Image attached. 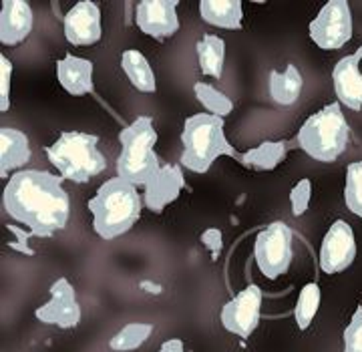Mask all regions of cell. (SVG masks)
<instances>
[{"label":"cell","instance_id":"cell-4","mask_svg":"<svg viewBox=\"0 0 362 352\" xmlns=\"http://www.w3.org/2000/svg\"><path fill=\"white\" fill-rule=\"evenodd\" d=\"M99 137L65 131L61 137L45 149L52 165L59 170L63 180L73 183H87L107 168V159L99 151Z\"/></svg>","mask_w":362,"mask_h":352},{"label":"cell","instance_id":"cell-20","mask_svg":"<svg viewBox=\"0 0 362 352\" xmlns=\"http://www.w3.org/2000/svg\"><path fill=\"white\" fill-rule=\"evenodd\" d=\"M292 147L294 145L290 143V141H264L258 147L242 153L240 156V163H244L246 168L259 171L276 170L284 161L286 156L290 153Z\"/></svg>","mask_w":362,"mask_h":352},{"label":"cell","instance_id":"cell-25","mask_svg":"<svg viewBox=\"0 0 362 352\" xmlns=\"http://www.w3.org/2000/svg\"><path fill=\"white\" fill-rule=\"evenodd\" d=\"M320 300H322V292H320L318 284L310 282L300 290L296 308H294V320H296V327L300 330L310 328L312 320L320 308Z\"/></svg>","mask_w":362,"mask_h":352},{"label":"cell","instance_id":"cell-3","mask_svg":"<svg viewBox=\"0 0 362 352\" xmlns=\"http://www.w3.org/2000/svg\"><path fill=\"white\" fill-rule=\"evenodd\" d=\"M181 165L194 173H206L218 157H233L240 161V156L223 133V119L211 113H197L185 119L181 131Z\"/></svg>","mask_w":362,"mask_h":352},{"label":"cell","instance_id":"cell-29","mask_svg":"<svg viewBox=\"0 0 362 352\" xmlns=\"http://www.w3.org/2000/svg\"><path fill=\"white\" fill-rule=\"evenodd\" d=\"M312 199V182L310 180H300L294 185V189L290 192V204H292V213L300 218L308 206H310Z\"/></svg>","mask_w":362,"mask_h":352},{"label":"cell","instance_id":"cell-13","mask_svg":"<svg viewBox=\"0 0 362 352\" xmlns=\"http://www.w3.org/2000/svg\"><path fill=\"white\" fill-rule=\"evenodd\" d=\"M65 39L77 47H89L101 40V11L97 2H77L63 18Z\"/></svg>","mask_w":362,"mask_h":352},{"label":"cell","instance_id":"cell-30","mask_svg":"<svg viewBox=\"0 0 362 352\" xmlns=\"http://www.w3.org/2000/svg\"><path fill=\"white\" fill-rule=\"evenodd\" d=\"M0 66H2V103H0V109H2V113H6L8 111V107H11V78H13V63L2 54L0 57Z\"/></svg>","mask_w":362,"mask_h":352},{"label":"cell","instance_id":"cell-15","mask_svg":"<svg viewBox=\"0 0 362 352\" xmlns=\"http://www.w3.org/2000/svg\"><path fill=\"white\" fill-rule=\"evenodd\" d=\"M358 54L342 57L332 71V83L338 101L352 111H362V73L358 69Z\"/></svg>","mask_w":362,"mask_h":352},{"label":"cell","instance_id":"cell-7","mask_svg":"<svg viewBox=\"0 0 362 352\" xmlns=\"http://www.w3.org/2000/svg\"><path fill=\"white\" fill-rule=\"evenodd\" d=\"M292 240H294L292 230L282 222L270 223L256 235L254 258H256L259 272L266 278L276 280L290 270L292 258H294Z\"/></svg>","mask_w":362,"mask_h":352},{"label":"cell","instance_id":"cell-18","mask_svg":"<svg viewBox=\"0 0 362 352\" xmlns=\"http://www.w3.org/2000/svg\"><path fill=\"white\" fill-rule=\"evenodd\" d=\"M30 159L28 137L14 127L0 129V175L6 177L11 171L18 170Z\"/></svg>","mask_w":362,"mask_h":352},{"label":"cell","instance_id":"cell-16","mask_svg":"<svg viewBox=\"0 0 362 352\" xmlns=\"http://www.w3.org/2000/svg\"><path fill=\"white\" fill-rule=\"evenodd\" d=\"M33 8L25 0H4L0 13V42L2 45H21L33 30Z\"/></svg>","mask_w":362,"mask_h":352},{"label":"cell","instance_id":"cell-10","mask_svg":"<svg viewBox=\"0 0 362 352\" xmlns=\"http://www.w3.org/2000/svg\"><path fill=\"white\" fill-rule=\"evenodd\" d=\"M356 260L354 230L344 220H337L328 228L320 246V270L326 274H340Z\"/></svg>","mask_w":362,"mask_h":352},{"label":"cell","instance_id":"cell-11","mask_svg":"<svg viewBox=\"0 0 362 352\" xmlns=\"http://www.w3.org/2000/svg\"><path fill=\"white\" fill-rule=\"evenodd\" d=\"M37 320L59 328H73L81 322V306L77 292L66 278L54 280L51 286V300L37 308Z\"/></svg>","mask_w":362,"mask_h":352},{"label":"cell","instance_id":"cell-21","mask_svg":"<svg viewBox=\"0 0 362 352\" xmlns=\"http://www.w3.org/2000/svg\"><path fill=\"white\" fill-rule=\"evenodd\" d=\"M121 69L131 81V85L141 93H156L157 78L145 54L135 49H129L121 54Z\"/></svg>","mask_w":362,"mask_h":352},{"label":"cell","instance_id":"cell-14","mask_svg":"<svg viewBox=\"0 0 362 352\" xmlns=\"http://www.w3.org/2000/svg\"><path fill=\"white\" fill-rule=\"evenodd\" d=\"M143 187L145 208L151 209L153 213H161L169 204H173L180 197L181 189L185 187V177L180 165H161Z\"/></svg>","mask_w":362,"mask_h":352},{"label":"cell","instance_id":"cell-23","mask_svg":"<svg viewBox=\"0 0 362 352\" xmlns=\"http://www.w3.org/2000/svg\"><path fill=\"white\" fill-rule=\"evenodd\" d=\"M199 69L207 77L220 78L226 61V42L218 35H204L197 42Z\"/></svg>","mask_w":362,"mask_h":352},{"label":"cell","instance_id":"cell-9","mask_svg":"<svg viewBox=\"0 0 362 352\" xmlns=\"http://www.w3.org/2000/svg\"><path fill=\"white\" fill-rule=\"evenodd\" d=\"M262 318V290L256 284L246 286L232 300L226 302L220 312L221 327L240 339L254 334Z\"/></svg>","mask_w":362,"mask_h":352},{"label":"cell","instance_id":"cell-6","mask_svg":"<svg viewBox=\"0 0 362 352\" xmlns=\"http://www.w3.org/2000/svg\"><path fill=\"white\" fill-rule=\"evenodd\" d=\"M349 139L350 127L340 103H330L304 121L298 131L296 143L312 159L330 163L344 153Z\"/></svg>","mask_w":362,"mask_h":352},{"label":"cell","instance_id":"cell-5","mask_svg":"<svg viewBox=\"0 0 362 352\" xmlns=\"http://www.w3.org/2000/svg\"><path fill=\"white\" fill-rule=\"evenodd\" d=\"M121 153L117 159V175L133 185H145L151 180L159 165L156 153L157 131L153 119L143 115L119 133Z\"/></svg>","mask_w":362,"mask_h":352},{"label":"cell","instance_id":"cell-24","mask_svg":"<svg viewBox=\"0 0 362 352\" xmlns=\"http://www.w3.org/2000/svg\"><path fill=\"white\" fill-rule=\"evenodd\" d=\"M153 334V324L149 322H131L123 327L115 336L111 339L109 346L115 352H131L137 351L141 344H145L149 336Z\"/></svg>","mask_w":362,"mask_h":352},{"label":"cell","instance_id":"cell-8","mask_svg":"<svg viewBox=\"0 0 362 352\" xmlns=\"http://www.w3.org/2000/svg\"><path fill=\"white\" fill-rule=\"evenodd\" d=\"M310 39L322 51H338L352 39V13L346 0L326 2L310 23Z\"/></svg>","mask_w":362,"mask_h":352},{"label":"cell","instance_id":"cell-27","mask_svg":"<svg viewBox=\"0 0 362 352\" xmlns=\"http://www.w3.org/2000/svg\"><path fill=\"white\" fill-rule=\"evenodd\" d=\"M344 201L354 216L362 218V161H354L346 168Z\"/></svg>","mask_w":362,"mask_h":352},{"label":"cell","instance_id":"cell-1","mask_svg":"<svg viewBox=\"0 0 362 352\" xmlns=\"http://www.w3.org/2000/svg\"><path fill=\"white\" fill-rule=\"evenodd\" d=\"M2 204L6 213L18 223H25L28 234L51 237L65 230L71 216L69 194L63 177L49 171L25 170L13 173L4 187Z\"/></svg>","mask_w":362,"mask_h":352},{"label":"cell","instance_id":"cell-19","mask_svg":"<svg viewBox=\"0 0 362 352\" xmlns=\"http://www.w3.org/2000/svg\"><path fill=\"white\" fill-rule=\"evenodd\" d=\"M199 14L207 25L228 30H240L244 18L240 0H202Z\"/></svg>","mask_w":362,"mask_h":352},{"label":"cell","instance_id":"cell-22","mask_svg":"<svg viewBox=\"0 0 362 352\" xmlns=\"http://www.w3.org/2000/svg\"><path fill=\"white\" fill-rule=\"evenodd\" d=\"M304 78L296 65H288L284 73H270V95L278 105H294L302 93Z\"/></svg>","mask_w":362,"mask_h":352},{"label":"cell","instance_id":"cell-2","mask_svg":"<svg viewBox=\"0 0 362 352\" xmlns=\"http://www.w3.org/2000/svg\"><path fill=\"white\" fill-rule=\"evenodd\" d=\"M89 211L93 228L103 240H115L127 234L141 216V196L137 185L123 177H111L90 197Z\"/></svg>","mask_w":362,"mask_h":352},{"label":"cell","instance_id":"cell-12","mask_svg":"<svg viewBox=\"0 0 362 352\" xmlns=\"http://www.w3.org/2000/svg\"><path fill=\"white\" fill-rule=\"evenodd\" d=\"M177 0H141L135 6V23L147 37L168 39L180 30Z\"/></svg>","mask_w":362,"mask_h":352},{"label":"cell","instance_id":"cell-32","mask_svg":"<svg viewBox=\"0 0 362 352\" xmlns=\"http://www.w3.org/2000/svg\"><path fill=\"white\" fill-rule=\"evenodd\" d=\"M159 352H185V348H183V342L180 339H171L161 344Z\"/></svg>","mask_w":362,"mask_h":352},{"label":"cell","instance_id":"cell-31","mask_svg":"<svg viewBox=\"0 0 362 352\" xmlns=\"http://www.w3.org/2000/svg\"><path fill=\"white\" fill-rule=\"evenodd\" d=\"M202 244H204L206 248H209L211 258L218 260L221 254V248H223V234H221V230H218V228H209V230H206V232L202 234Z\"/></svg>","mask_w":362,"mask_h":352},{"label":"cell","instance_id":"cell-33","mask_svg":"<svg viewBox=\"0 0 362 352\" xmlns=\"http://www.w3.org/2000/svg\"><path fill=\"white\" fill-rule=\"evenodd\" d=\"M356 54H358V59L362 61V47H358V51H356Z\"/></svg>","mask_w":362,"mask_h":352},{"label":"cell","instance_id":"cell-26","mask_svg":"<svg viewBox=\"0 0 362 352\" xmlns=\"http://www.w3.org/2000/svg\"><path fill=\"white\" fill-rule=\"evenodd\" d=\"M194 91L197 101L204 105L211 115L223 119L233 111L232 99L228 95H223L221 91H218L214 85H209V83H195Z\"/></svg>","mask_w":362,"mask_h":352},{"label":"cell","instance_id":"cell-17","mask_svg":"<svg viewBox=\"0 0 362 352\" xmlns=\"http://www.w3.org/2000/svg\"><path fill=\"white\" fill-rule=\"evenodd\" d=\"M57 78H59L61 87L73 97H85L95 91L93 63L89 59L65 54V59L57 61Z\"/></svg>","mask_w":362,"mask_h":352},{"label":"cell","instance_id":"cell-28","mask_svg":"<svg viewBox=\"0 0 362 352\" xmlns=\"http://www.w3.org/2000/svg\"><path fill=\"white\" fill-rule=\"evenodd\" d=\"M344 352H362V306L354 310L344 328Z\"/></svg>","mask_w":362,"mask_h":352}]
</instances>
